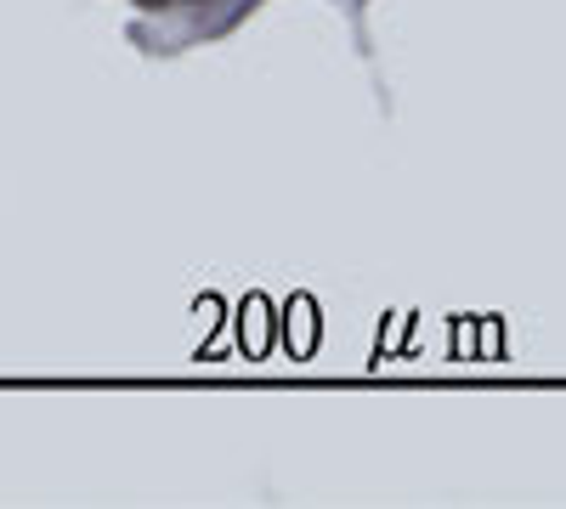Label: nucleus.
Listing matches in <instances>:
<instances>
[{
  "instance_id": "nucleus-1",
  "label": "nucleus",
  "mask_w": 566,
  "mask_h": 509,
  "mask_svg": "<svg viewBox=\"0 0 566 509\" xmlns=\"http://www.w3.org/2000/svg\"><path fill=\"white\" fill-rule=\"evenodd\" d=\"M187 7H205V0H187Z\"/></svg>"
}]
</instances>
